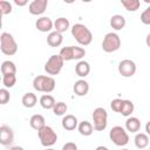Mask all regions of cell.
Returning a JSON list of instances; mask_svg holds the SVG:
<instances>
[{"label": "cell", "mask_w": 150, "mask_h": 150, "mask_svg": "<svg viewBox=\"0 0 150 150\" xmlns=\"http://www.w3.org/2000/svg\"><path fill=\"white\" fill-rule=\"evenodd\" d=\"M71 35L81 46H88L93 41V34L90 29L82 23H75L71 27Z\"/></svg>", "instance_id": "obj_1"}, {"label": "cell", "mask_w": 150, "mask_h": 150, "mask_svg": "<svg viewBox=\"0 0 150 150\" xmlns=\"http://www.w3.org/2000/svg\"><path fill=\"white\" fill-rule=\"evenodd\" d=\"M33 87L38 91L49 94L55 89V80L52 76L38 75L33 80Z\"/></svg>", "instance_id": "obj_2"}, {"label": "cell", "mask_w": 150, "mask_h": 150, "mask_svg": "<svg viewBox=\"0 0 150 150\" xmlns=\"http://www.w3.org/2000/svg\"><path fill=\"white\" fill-rule=\"evenodd\" d=\"M0 49L5 55L12 56L18 52V43L14 40L13 35L9 33H1L0 35Z\"/></svg>", "instance_id": "obj_3"}, {"label": "cell", "mask_w": 150, "mask_h": 150, "mask_svg": "<svg viewBox=\"0 0 150 150\" xmlns=\"http://www.w3.org/2000/svg\"><path fill=\"white\" fill-rule=\"evenodd\" d=\"M93 127L96 131H103L108 124V112L104 108L98 107L93 111Z\"/></svg>", "instance_id": "obj_4"}, {"label": "cell", "mask_w": 150, "mask_h": 150, "mask_svg": "<svg viewBox=\"0 0 150 150\" xmlns=\"http://www.w3.org/2000/svg\"><path fill=\"white\" fill-rule=\"evenodd\" d=\"M109 138L117 146H124L129 142V135L127 130L120 125L111 128V130L109 131Z\"/></svg>", "instance_id": "obj_5"}, {"label": "cell", "mask_w": 150, "mask_h": 150, "mask_svg": "<svg viewBox=\"0 0 150 150\" xmlns=\"http://www.w3.org/2000/svg\"><path fill=\"white\" fill-rule=\"evenodd\" d=\"M59 55L63 59V61H71V60H81L86 55V50L82 47L76 46H68L61 48Z\"/></svg>", "instance_id": "obj_6"}, {"label": "cell", "mask_w": 150, "mask_h": 150, "mask_svg": "<svg viewBox=\"0 0 150 150\" xmlns=\"http://www.w3.org/2000/svg\"><path fill=\"white\" fill-rule=\"evenodd\" d=\"M38 136H39V139H40L41 144L43 146H46V148H49V146L54 145L56 143V141H57L56 132L49 125H46L41 130H39L38 131Z\"/></svg>", "instance_id": "obj_7"}, {"label": "cell", "mask_w": 150, "mask_h": 150, "mask_svg": "<svg viewBox=\"0 0 150 150\" xmlns=\"http://www.w3.org/2000/svg\"><path fill=\"white\" fill-rule=\"evenodd\" d=\"M121 47V39L116 33H107L102 41V49L105 53H112L118 50Z\"/></svg>", "instance_id": "obj_8"}, {"label": "cell", "mask_w": 150, "mask_h": 150, "mask_svg": "<svg viewBox=\"0 0 150 150\" xmlns=\"http://www.w3.org/2000/svg\"><path fill=\"white\" fill-rule=\"evenodd\" d=\"M63 63H64V61L59 54L52 55L45 64V71L48 75H57L61 71V69L63 67Z\"/></svg>", "instance_id": "obj_9"}, {"label": "cell", "mask_w": 150, "mask_h": 150, "mask_svg": "<svg viewBox=\"0 0 150 150\" xmlns=\"http://www.w3.org/2000/svg\"><path fill=\"white\" fill-rule=\"evenodd\" d=\"M118 73L123 77H131L136 73V63L132 60L125 59L118 63Z\"/></svg>", "instance_id": "obj_10"}, {"label": "cell", "mask_w": 150, "mask_h": 150, "mask_svg": "<svg viewBox=\"0 0 150 150\" xmlns=\"http://www.w3.org/2000/svg\"><path fill=\"white\" fill-rule=\"evenodd\" d=\"M48 6V0H34L29 4L28 11L32 15H41Z\"/></svg>", "instance_id": "obj_11"}, {"label": "cell", "mask_w": 150, "mask_h": 150, "mask_svg": "<svg viewBox=\"0 0 150 150\" xmlns=\"http://www.w3.org/2000/svg\"><path fill=\"white\" fill-rule=\"evenodd\" d=\"M14 141V132L13 130L8 127L2 124L0 127V143L2 145H9Z\"/></svg>", "instance_id": "obj_12"}, {"label": "cell", "mask_w": 150, "mask_h": 150, "mask_svg": "<svg viewBox=\"0 0 150 150\" xmlns=\"http://www.w3.org/2000/svg\"><path fill=\"white\" fill-rule=\"evenodd\" d=\"M35 27L38 28V30H40V32H42V33H47V32L50 33V30H52L53 27H54V22H53L52 19L48 18V16H41V18H39V19L36 20Z\"/></svg>", "instance_id": "obj_13"}, {"label": "cell", "mask_w": 150, "mask_h": 150, "mask_svg": "<svg viewBox=\"0 0 150 150\" xmlns=\"http://www.w3.org/2000/svg\"><path fill=\"white\" fill-rule=\"evenodd\" d=\"M62 128L64 130H68V131H71V130H75L77 127H79V122H77V118L74 116V115H66L63 116L62 118Z\"/></svg>", "instance_id": "obj_14"}, {"label": "cell", "mask_w": 150, "mask_h": 150, "mask_svg": "<svg viewBox=\"0 0 150 150\" xmlns=\"http://www.w3.org/2000/svg\"><path fill=\"white\" fill-rule=\"evenodd\" d=\"M73 90L77 96H86L89 91V83L86 80H77L73 87Z\"/></svg>", "instance_id": "obj_15"}, {"label": "cell", "mask_w": 150, "mask_h": 150, "mask_svg": "<svg viewBox=\"0 0 150 150\" xmlns=\"http://www.w3.org/2000/svg\"><path fill=\"white\" fill-rule=\"evenodd\" d=\"M62 41H63L62 34L59 33V32H56V30L50 32L48 34V36H47V43L50 47H59V46H61Z\"/></svg>", "instance_id": "obj_16"}, {"label": "cell", "mask_w": 150, "mask_h": 150, "mask_svg": "<svg viewBox=\"0 0 150 150\" xmlns=\"http://www.w3.org/2000/svg\"><path fill=\"white\" fill-rule=\"evenodd\" d=\"M75 73L80 77H86L90 73V66L87 61H79L75 66Z\"/></svg>", "instance_id": "obj_17"}, {"label": "cell", "mask_w": 150, "mask_h": 150, "mask_svg": "<svg viewBox=\"0 0 150 150\" xmlns=\"http://www.w3.org/2000/svg\"><path fill=\"white\" fill-rule=\"evenodd\" d=\"M29 124L30 127L34 129V130H41L43 127H46V121H45V117L40 114H35L30 117L29 120Z\"/></svg>", "instance_id": "obj_18"}, {"label": "cell", "mask_w": 150, "mask_h": 150, "mask_svg": "<svg viewBox=\"0 0 150 150\" xmlns=\"http://www.w3.org/2000/svg\"><path fill=\"white\" fill-rule=\"evenodd\" d=\"M110 26L115 30H121L125 26V19H124V16L123 15H120V14L112 15L110 18Z\"/></svg>", "instance_id": "obj_19"}, {"label": "cell", "mask_w": 150, "mask_h": 150, "mask_svg": "<svg viewBox=\"0 0 150 150\" xmlns=\"http://www.w3.org/2000/svg\"><path fill=\"white\" fill-rule=\"evenodd\" d=\"M141 128V121L137 117H128V120L125 121V129L127 131L130 132H137Z\"/></svg>", "instance_id": "obj_20"}, {"label": "cell", "mask_w": 150, "mask_h": 150, "mask_svg": "<svg viewBox=\"0 0 150 150\" xmlns=\"http://www.w3.org/2000/svg\"><path fill=\"white\" fill-rule=\"evenodd\" d=\"M134 142H135L136 148H138V149H144V148H146V146L149 145V136H148L146 134H144V132L136 134Z\"/></svg>", "instance_id": "obj_21"}, {"label": "cell", "mask_w": 150, "mask_h": 150, "mask_svg": "<svg viewBox=\"0 0 150 150\" xmlns=\"http://www.w3.org/2000/svg\"><path fill=\"white\" fill-rule=\"evenodd\" d=\"M21 102H22V105L25 108H33V107H35V104L38 102V97L33 93H26L22 96Z\"/></svg>", "instance_id": "obj_22"}, {"label": "cell", "mask_w": 150, "mask_h": 150, "mask_svg": "<svg viewBox=\"0 0 150 150\" xmlns=\"http://www.w3.org/2000/svg\"><path fill=\"white\" fill-rule=\"evenodd\" d=\"M77 130L82 135V136H90L94 131V127L90 122L88 121H82L79 123V127H77Z\"/></svg>", "instance_id": "obj_23"}, {"label": "cell", "mask_w": 150, "mask_h": 150, "mask_svg": "<svg viewBox=\"0 0 150 150\" xmlns=\"http://www.w3.org/2000/svg\"><path fill=\"white\" fill-rule=\"evenodd\" d=\"M55 103H56L55 98L52 95H49V94H45V95H42L40 97V104H41V107L43 109H47V110L48 109H53Z\"/></svg>", "instance_id": "obj_24"}, {"label": "cell", "mask_w": 150, "mask_h": 150, "mask_svg": "<svg viewBox=\"0 0 150 150\" xmlns=\"http://www.w3.org/2000/svg\"><path fill=\"white\" fill-rule=\"evenodd\" d=\"M54 28H55L56 32H59L61 34L64 33L69 28V21H68V19H66V18H59V19H56L55 22H54Z\"/></svg>", "instance_id": "obj_25"}, {"label": "cell", "mask_w": 150, "mask_h": 150, "mask_svg": "<svg viewBox=\"0 0 150 150\" xmlns=\"http://www.w3.org/2000/svg\"><path fill=\"white\" fill-rule=\"evenodd\" d=\"M16 73V66L12 61H4L1 63V74L4 75H9V74H15Z\"/></svg>", "instance_id": "obj_26"}, {"label": "cell", "mask_w": 150, "mask_h": 150, "mask_svg": "<svg viewBox=\"0 0 150 150\" xmlns=\"http://www.w3.org/2000/svg\"><path fill=\"white\" fill-rule=\"evenodd\" d=\"M134 103L130 100H123L122 101V107H121V111L120 114L123 116H130L134 112Z\"/></svg>", "instance_id": "obj_27"}, {"label": "cell", "mask_w": 150, "mask_h": 150, "mask_svg": "<svg viewBox=\"0 0 150 150\" xmlns=\"http://www.w3.org/2000/svg\"><path fill=\"white\" fill-rule=\"evenodd\" d=\"M121 4L129 12H136L141 6V2L138 0H121Z\"/></svg>", "instance_id": "obj_28"}, {"label": "cell", "mask_w": 150, "mask_h": 150, "mask_svg": "<svg viewBox=\"0 0 150 150\" xmlns=\"http://www.w3.org/2000/svg\"><path fill=\"white\" fill-rule=\"evenodd\" d=\"M52 110H53L54 115H56V116H63L67 112L68 107H67V104L64 102H56L55 105H54V108Z\"/></svg>", "instance_id": "obj_29"}, {"label": "cell", "mask_w": 150, "mask_h": 150, "mask_svg": "<svg viewBox=\"0 0 150 150\" xmlns=\"http://www.w3.org/2000/svg\"><path fill=\"white\" fill-rule=\"evenodd\" d=\"M16 83V76L15 74H9V75H4L2 76V84L5 88H12Z\"/></svg>", "instance_id": "obj_30"}, {"label": "cell", "mask_w": 150, "mask_h": 150, "mask_svg": "<svg viewBox=\"0 0 150 150\" xmlns=\"http://www.w3.org/2000/svg\"><path fill=\"white\" fill-rule=\"evenodd\" d=\"M0 11H1V14L2 15H7L12 12V5L11 2L6 1V0H1L0 1Z\"/></svg>", "instance_id": "obj_31"}, {"label": "cell", "mask_w": 150, "mask_h": 150, "mask_svg": "<svg viewBox=\"0 0 150 150\" xmlns=\"http://www.w3.org/2000/svg\"><path fill=\"white\" fill-rule=\"evenodd\" d=\"M11 98L9 91L6 88H1L0 89V104H6Z\"/></svg>", "instance_id": "obj_32"}, {"label": "cell", "mask_w": 150, "mask_h": 150, "mask_svg": "<svg viewBox=\"0 0 150 150\" xmlns=\"http://www.w3.org/2000/svg\"><path fill=\"white\" fill-rule=\"evenodd\" d=\"M122 101L121 98H115L110 102V108L115 111V112H120L121 111V107H122Z\"/></svg>", "instance_id": "obj_33"}, {"label": "cell", "mask_w": 150, "mask_h": 150, "mask_svg": "<svg viewBox=\"0 0 150 150\" xmlns=\"http://www.w3.org/2000/svg\"><path fill=\"white\" fill-rule=\"evenodd\" d=\"M141 21L144 25H150V6L142 12V14H141Z\"/></svg>", "instance_id": "obj_34"}, {"label": "cell", "mask_w": 150, "mask_h": 150, "mask_svg": "<svg viewBox=\"0 0 150 150\" xmlns=\"http://www.w3.org/2000/svg\"><path fill=\"white\" fill-rule=\"evenodd\" d=\"M62 150H77V145L73 142H68L62 146Z\"/></svg>", "instance_id": "obj_35"}, {"label": "cell", "mask_w": 150, "mask_h": 150, "mask_svg": "<svg viewBox=\"0 0 150 150\" xmlns=\"http://www.w3.org/2000/svg\"><path fill=\"white\" fill-rule=\"evenodd\" d=\"M14 4H15V5H18V6H25V5H27V1H26V0H23V1L15 0V1H14Z\"/></svg>", "instance_id": "obj_36"}, {"label": "cell", "mask_w": 150, "mask_h": 150, "mask_svg": "<svg viewBox=\"0 0 150 150\" xmlns=\"http://www.w3.org/2000/svg\"><path fill=\"white\" fill-rule=\"evenodd\" d=\"M145 131H146V135L150 136V121H148L145 124Z\"/></svg>", "instance_id": "obj_37"}, {"label": "cell", "mask_w": 150, "mask_h": 150, "mask_svg": "<svg viewBox=\"0 0 150 150\" xmlns=\"http://www.w3.org/2000/svg\"><path fill=\"white\" fill-rule=\"evenodd\" d=\"M145 43H146V46H148V47H150V33L146 35V39H145Z\"/></svg>", "instance_id": "obj_38"}, {"label": "cell", "mask_w": 150, "mask_h": 150, "mask_svg": "<svg viewBox=\"0 0 150 150\" xmlns=\"http://www.w3.org/2000/svg\"><path fill=\"white\" fill-rule=\"evenodd\" d=\"M11 150H25L22 146H19V145H16V146H12L11 148Z\"/></svg>", "instance_id": "obj_39"}, {"label": "cell", "mask_w": 150, "mask_h": 150, "mask_svg": "<svg viewBox=\"0 0 150 150\" xmlns=\"http://www.w3.org/2000/svg\"><path fill=\"white\" fill-rule=\"evenodd\" d=\"M95 150H109V149H108L107 146H103V145H98V146H97Z\"/></svg>", "instance_id": "obj_40"}, {"label": "cell", "mask_w": 150, "mask_h": 150, "mask_svg": "<svg viewBox=\"0 0 150 150\" xmlns=\"http://www.w3.org/2000/svg\"><path fill=\"white\" fill-rule=\"evenodd\" d=\"M46 150H55V149H52V148H47Z\"/></svg>", "instance_id": "obj_41"}, {"label": "cell", "mask_w": 150, "mask_h": 150, "mask_svg": "<svg viewBox=\"0 0 150 150\" xmlns=\"http://www.w3.org/2000/svg\"><path fill=\"white\" fill-rule=\"evenodd\" d=\"M122 150H129V149H122Z\"/></svg>", "instance_id": "obj_42"}, {"label": "cell", "mask_w": 150, "mask_h": 150, "mask_svg": "<svg viewBox=\"0 0 150 150\" xmlns=\"http://www.w3.org/2000/svg\"><path fill=\"white\" fill-rule=\"evenodd\" d=\"M149 150H150V148H149Z\"/></svg>", "instance_id": "obj_43"}]
</instances>
